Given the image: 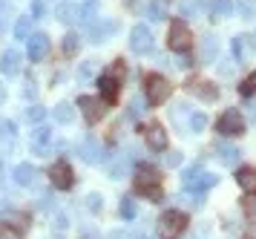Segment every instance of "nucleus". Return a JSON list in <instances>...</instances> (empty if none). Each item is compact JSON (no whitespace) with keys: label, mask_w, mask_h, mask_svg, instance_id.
I'll return each mask as SVG.
<instances>
[{"label":"nucleus","mask_w":256,"mask_h":239,"mask_svg":"<svg viewBox=\"0 0 256 239\" xmlns=\"http://www.w3.org/2000/svg\"><path fill=\"white\" fill-rule=\"evenodd\" d=\"M190 29L184 26V21H173L170 23V35H167V44H170V49H176V52H187V46H190Z\"/></svg>","instance_id":"423d86ee"},{"label":"nucleus","mask_w":256,"mask_h":239,"mask_svg":"<svg viewBox=\"0 0 256 239\" xmlns=\"http://www.w3.org/2000/svg\"><path fill=\"white\" fill-rule=\"evenodd\" d=\"M187 90L193 92L196 98H202V101H216V98H219V87L210 84V81H190Z\"/></svg>","instance_id":"9b49d317"},{"label":"nucleus","mask_w":256,"mask_h":239,"mask_svg":"<svg viewBox=\"0 0 256 239\" xmlns=\"http://www.w3.org/2000/svg\"><path fill=\"white\" fill-rule=\"evenodd\" d=\"M44 115H46V110H44V107H32V110L26 113V118H29V121H40Z\"/></svg>","instance_id":"ea45409f"},{"label":"nucleus","mask_w":256,"mask_h":239,"mask_svg":"<svg viewBox=\"0 0 256 239\" xmlns=\"http://www.w3.org/2000/svg\"><path fill=\"white\" fill-rule=\"evenodd\" d=\"M254 38H256V35H254ZM254 44H256V41H254Z\"/></svg>","instance_id":"de8ad7c7"},{"label":"nucleus","mask_w":256,"mask_h":239,"mask_svg":"<svg viewBox=\"0 0 256 239\" xmlns=\"http://www.w3.org/2000/svg\"><path fill=\"white\" fill-rule=\"evenodd\" d=\"M202 58H204V61H216V58H219V38H216V35H208V38L202 41Z\"/></svg>","instance_id":"5701e85b"},{"label":"nucleus","mask_w":256,"mask_h":239,"mask_svg":"<svg viewBox=\"0 0 256 239\" xmlns=\"http://www.w3.org/2000/svg\"><path fill=\"white\" fill-rule=\"evenodd\" d=\"M152 46H156V38H152L150 26H144V23L132 26V32H130V49L138 52V55H150Z\"/></svg>","instance_id":"7ed1b4c3"},{"label":"nucleus","mask_w":256,"mask_h":239,"mask_svg":"<svg viewBox=\"0 0 256 239\" xmlns=\"http://www.w3.org/2000/svg\"><path fill=\"white\" fill-rule=\"evenodd\" d=\"M164 164H167V167H178V164H182V153H167V156H164Z\"/></svg>","instance_id":"58836bf2"},{"label":"nucleus","mask_w":256,"mask_h":239,"mask_svg":"<svg viewBox=\"0 0 256 239\" xmlns=\"http://www.w3.org/2000/svg\"><path fill=\"white\" fill-rule=\"evenodd\" d=\"M236 182H239L242 190H256V170H254V167H239Z\"/></svg>","instance_id":"4be33fe9"},{"label":"nucleus","mask_w":256,"mask_h":239,"mask_svg":"<svg viewBox=\"0 0 256 239\" xmlns=\"http://www.w3.org/2000/svg\"><path fill=\"white\" fill-rule=\"evenodd\" d=\"M187 228V216L182 210H167L158 219V236L162 239H178Z\"/></svg>","instance_id":"f03ea898"},{"label":"nucleus","mask_w":256,"mask_h":239,"mask_svg":"<svg viewBox=\"0 0 256 239\" xmlns=\"http://www.w3.org/2000/svg\"><path fill=\"white\" fill-rule=\"evenodd\" d=\"M190 115H193V110H190L187 104H176L173 110H170V118H173L176 124H182V133L187 130V121H190Z\"/></svg>","instance_id":"b1692460"},{"label":"nucleus","mask_w":256,"mask_h":239,"mask_svg":"<svg viewBox=\"0 0 256 239\" xmlns=\"http://www.w3.org/2000/svg\"><path fill=\"white\" fill-rule=\"evenodd\" d=\"M121 216L124 219L138 216V207H136V199H132V196H121Z\"/></svg>","instance_id":"c756f323"},{"label":"nucleus","mask_w":256,"mask_h":239,"mask_svg":"<svg viewBox=\"0 0 256 239\" xmlns=\"http://www.w3.org/2000/svg\"><path fill=\"white\" fill-rule=\"evenodd\" d=\"M95 69H98V61H84L81 69H78V78H81V81H90V75H92Z\"/></svg>","instance_id":"72a5a7b5"},{"label":"nucleus","mask_w":256,"mask_h":239,"mask_svg":"<svg viewBox=\"0 0 256 239\" xmlns=\"http://www.w3.org/2000/svg\"><path fill=\"white\" fill-rule=\"evenodd\" d=\"M144 110H147L144 98H132V101H130V118H141V115H144Z\"/></svg>","instance_id":"473e14b6"},{"label":"nucleus","mask_w":256,"mask_h":239,"mask_svg":"<svg viewBox=\"0 0 256 239\" xmlns=\"http://www.w3.org/2000/svg\"><path fill=\"white\" fill-rule=\"evenodd\" d=\"M14 38H20V41L32 38V18H20V21L14 23Z\"/></svg>","instance_id":"7c9ffc66"},{"label":"nucleus","mask_w":256,"mask_h":239,"mask_svg":"<svg viewBox=\"0 0 256 239\" xmlns=\"http://www.w3.org/2000/svg\"><path fill=\"white\" fill-rule=\"evenodd\" d=\"M20 67H24V61H20V55H18L14 49L3 52V58H0V75H6V78H14V75L20 72Z\"/></svg>","instance_id":"4468645a"},{"label":"nucleus","mask_w":256,"mask_h":239,"mask_svg":"<svg viewBox=\"0 0 256 239\" xmlns=\"http://www.w3.org/2000/svg\"><path fill=\"white\" fill-rule=\"evenodd\" d=\"M78 107H81L84 118L90 121V124H95V121H101L106 113V104L101 101V98H92V95H81L78 98Z\"/></svg>","instance_id":"0eeeda50"},{"label":"nucleus","mask_w":256,"mask_h":239,"mask_svg":"<svg viewBox=\"0 0 256 239\" xmlns=\"http://www.w3.org/2000/svg\"><path fill=\"white\" fill-rule=\"evenodd\" d=\"M216 130H219L222 136H239V133H244L242 113H239V110H228V113L216 121Z\"/></svg>","instance_id":"39448f33"},{"label":"nucleus","mask_w":256,"mask_h":239,"mask_svg":"<svg viewBox=\"0 0 256 239\" xmlns=\"http://www.w3.org/2000/svg\"><path fill=\"white\" fill-rule=\"evenodd\" d=\"M64 52H66V55H75V52H78V35H66V38H64Z\"/></svg>","instance_id":"c9c22d12"},{"label":"nucleus","mask_w":256,"mask_h":239,"mask_svg":"<svg viewBox=\"0 0 256 239\" xmlns=\"http://www.w3.org/2000/svg\"><path fill=\"white\" fill-rule=\"evenodd\" d=\"M193 64H196V61H193V55H187V52H184L182 58H178V67H182V69H190Z\"/></svg>","instance_id":"79ce46f5"},{"label":"nucleus","mask_w":256,"mask_h":239,"mask_svg":"<svg viewBox=\"0 0 256 239\" xmlns=\"http://www.w3.org/2000/svg\"><path fill=\"white\" fill-rule=\"evenodd\" d=\"M222 75H233V69H236V64H222Z\"/></svg>","instance_id":"c03bdc74"},{"label":"nucleus","mask_w":256,"mask_h":239,"mask_svg":"<svg viewBox=\"0 0 256 239\" xmlns=\"http://www.w3.org/2000/svg\"><path fill=\"white\" fill-rule=\"evenodd\" d=\"M98 90H101V101L104 104H116V98H118V81L116 78L101 75L98 78Z\"/></svg>","instance_id":"dca6fc26"},{"label":"nucleus","mask_w":256,"mask_h":239,"mask_svg":"<svg viewBox=\"0 0 256 239\" xmlns=\"http://www.w3.org/2000/svg\"><path fill=\"white\" fill-rule=\"evenodd\" d=\"M49 182L55 184L58 190H70L72 182H75V176H72V167L66 161H55L52 167H49Z\"/></svg>","instance_id":"6e6552de"},{"label":"nucleus","mask_w":256,"mask_h":239,"mask_svg":"<svg viewBox=\"0 0 256 239\" xmlns=\"http://www.w3.org/2000/svg\"><path fill=\"white\" fill-rule=\"evenodd\" d=\"M0 239H3V225H0Z\"/></svg>","instance_id":"49530a36"},{"label":"nucleus","mask_w":256,"mask_h":239,"mask_svg":"<svg viewBox=\"0 0 256 239\" xmlns=\"http://www.w3.org/2000/svg\"><path fill=\"white\" fill-rule=\"evenodd\" d=\"M78 153H81L84 161H90V164H98V161H104V147H101V141H95L92 136H86L78 144Z\"/></svg>","instance_id":"1a4fd4ad"},{"label":"nucleus","mask_w":256,"mask_h":239,"mask_svg":"<svg viewBox=\"0 0 256 239\" xmlns=\"http://www.w3.org/2000/svg\"><path fill=\"white\" fill-rule=\"evenodd\" d=\"M49 141H52V130H46V127H40L35 136H32V150H35L38 156H46V147Z\"/></svg>","instance_id":"aec40b11"},{"label":"nucleus","mask_w":256,"mask_h":239,"mask_svg":"<svg viewBox=\"0 0 256 239\" xmlns=\"http://www.w3.org/2000/svg\"><path fill=\"white\" fill-rule=\"evenodd\" d=\"M170 92H173V84L167 78H162V75H150V78H147V101H150L152 107H158L162 101H167Z\"/></svg>","instance_id":"20e7f679"},{"label":"nucleus","mask_w":256,"mask_h":239,"mask_svg":"<svg viewBox=\"0 0 256 239\" xmlns=\"http://www.w3.org/2000/svg\"><path fill=\"white\" fill-rule=\"evenodd\" d=\"M46 52H49V38L46 35H32L29 44H26V55H29V61H44Z\"/></svg>","instance_id":"9d476101"},{"label":"nucleus","mask_w":256,"mask_h":239,"mask_svg":"<svg viewBox=\"0 0 256 239\" xmlns=\"http://www.w3.org/2000/svg\"><path fill=\"white\" fill-rule=\"evenodd\" d=\"M236 9H239V15L242 18H250L256 9V0H236Z\"/></svg>","instance_id":"f704fd0d"},{"label":"nucleus","mask_w":256,"mask_h":239,"mask_svg":"<svg viewBox=\"0 0 256 239\" xmlns=\"http://www.w3.org/2000/svg\"><path fill=\"white\" fill-rule=\"evenodd\" d=\"M14 182L32 184L35 182V167H32V164H18V167H14Z\"/></svg>","instance_id":"a878e982"},{"label":"nucleus","mask_w":256,"mask_h":239,"mask_svg":"<svg viewBox=\"0 0 256 239\" xmlns=\"http://www.w3.org/2000/svg\"><path fill=\"white\" fill-rule=\"evenodd\" d=\"M202 130H208V115L204 113H193L190 115V121H187V133H202Z\"/></svg>","instance_id":"c85d7f7f"},{"label":"nucleus","mask_w":256,"mask_h":239,"mask_svg":"<svg viewBox=\"0 0 256 239\" xmlns=\"http://www.w3.org/2000/svg\"><path fill=\"white\" fill-rule=\"evenodd\" d=\"M90 210H95V213L101 210V196H98V193H92V196H90Z\"/></svg>","instance_id":"37998d69"},{"label":"nucleus","mask_w":256,"mask_h":239,"mask_svg":"<svg viewBox=\"0 0 256 239\" xmlns=\"http://www.w3.org/2000/svg\"><path fill=\"white\" fill-rule=\"evenodd\" d=\"M250 49H254V38L250 35H236L233 38V58H236V64H244V58L250 55Z\"/></svg>","instance_id":"2eb2a0df"},{"label":"nucleus","mask_w":256,"mask_h":239,"mask_svg":"<svg viewBox=\"0 0 256 239\" xmlns=\"http://www.w3.org/2000/svg\"><path fill=\"white\" fill-rule=\"evenodd\" d=\"M216 182H219V176H213V173H198V176H196V179H193L190 184H187L184 190H190V193L202 196L204 190H208V187H213Z\"/></svg>","instance_id":"a211bd4d"},{"label":"nucleus","mask_w":256,"mask_h":239,"mask_svg":"<svg viewBox=\"0 0 256 239\" xmlns=\"http://www.w3.org/2000/svg\"><path fill=\"white\" fill-rule=\"evenodd\" d=\"M118 29V23L112 21H98V18H92V23H90V41H95V44H101V41H106L110 35Z\"/></svg>","instance_id":"ddd939ff"},{"label":"nucleus","mask_w":256,"mask_h":239,"mask_svg":"<svg viewBox=\"0 0 256 239\" xmlns=\"http://www.w3.org/2000/svg\"><path fill=\"white\" fill-rule=\"evenodd\" d=\"M144 133H147V144H150V150H158V153H162V150L167 147V133H164L162 124H150Z\"/></svg>","instance_id":"f3484780"},{"label":"nucleus","mask_w":256,"mask_h":239,"mask_svg":"<svg viewBox=\"0 0 256 239\" xmlns=\"http://www.w3.org/2000/svg\"><path fill=\"white\" fill-rule=\"evenodd\" d=\"M147 15H150L152 21H162V18H164V3H158V0H152L150 6H147Z\"/></svg>","instance_id":"e433bc0d"},{"label":"nucleus","mask_w":256,"mask_h":239,"mask_svg":"<svg viewBox=\"0 0 256 239\" xmlns=\"http://www.w3.org/2000/svg\"><path fill=\"white\" fill-rule=\"evenodd\" d=\"M198 173H202V167H198V164H190V167H187V170L182 173V184H184V187H187V184L193 182V179H196Z\"/></svg>","instance_id":"4c0bfd02"},{"label":"nucleus","mask_w":256,"mask_h":239,"mask_svg":"<svg viewBox=\"0 0 256 239\" xmlns=\"http://www.w3.org/2000/svg\"><path fill=\"white\" fill-rule=\"evenodd\" d=\"M239 92H242L244 98H250V95H254V92H256V72H254V75H248V78L239 84Z\"/></svg>","instance_id":"2f4dec72"},{"label":"nucleus","mask_w":256,"mask_h":239,"mask_svg":"<svg viewBox=\"0 0 256 239\" xmlns=\"http://www.w3.org/2000/svg\"><path fill=\"white\" fill-rule=\"evenodd\" d=\"M124 3H127V6H136V0H124Z\"/></svg>","instance_id":"a18cd8bd"},{"label":"nucleus","mask_w":256,"mask_h":239,"mask_svg":"<svg viewBox=\"0 0 256 239\" xmlns=\"http://www.w3.org/2000/svg\"><path fill=\"white\" fill-rule=\"evenodd\" d=\"M55 15H58L60 23H78V21H84L81 6H78V3H70V0H60L58 6H55Z\"/></svg>","instance_id":"f8f14e48"},{"label":"nucleus","mask_w":256,"mask_h":239,"mask_svg":"<svg viewBox=\"0 0 256 239\" xmlns=\"http://www.w3.org/2000/svg\"><path fill=\"white\" fill-rule=\"evenodd\" d=\"M193 239H196V236H193Z\"/></svg>","instance_id":"09e8293b"},{"label":"nucleus","mask_w":256,"mask_h":239,"mask_svg":"<svg viewBox=\"0 0 256 239\" xmlns=\"http://www.w3.org/2000/svg\"><path fill=\"white\" fill-rule=\"evenodd\" d=\"M136 193L144 196V199H150V202H162L164 199V190H162V176L156 167L150 164H138V170H136Z\"/></svg>","instance_id":"f257e3e1"},{"label":"nucleus","mask_w":256,"mask_h":239,"mask_svg":"<svg viewBox=\"0 0 256 239\" xmlns=\"http://www.w3.org/2000/svg\"><path fill=\"white\" fill-rule=\"evenodd\" d=\"M106 75H110V78H116V81H121V78H124V64H112Z\"/></svg>","instance_id":"a19ab883"},{"label":"nucleus","mask_w":256,"mask_h":239,"mask_svg":"<svg viewBox=\"0 0 256 239\" xmlns=\"http://www.w3.org/2000/svg\"><path fill=\"white\" fill-rule=\"evenodd\" d=\"M127 173H130V161L124 159V156H118V159L112 161V164H110V176H112L116 182H118V179H124Z\"/></svg>","instance_id":"cd10ccee"},{"label":"nucleus","mask_w":256,"mask_h":239,"mask_svg":"<svg viewBox=\"0 0 256 239\" xmlns=\"http://www.w3.org/2000/svg\"><path fill=\"white\" fill-rule=\"evenodd\" d=\"M52 115H55L58 124H72V118H75V107L64 101V104H58V107L52 110Z\"/></svg>","instance_id":"393cba45"},{"label":"nucleus","mask_w":256,"mask_h":239,"mask_svg":"<svg viewBox=\"0 0 256 239\" xmlns=\"http://www.w3.org/2000/svg\"><path fill=\"white\" fill-rule=\"evenodd\" d=\"M216 156H219L222 164H236L239 156H242V150L233 147V144H228V141H219V144H216Z\"/></svg>","instance_id":"6ab92c4d"},{"label":"nucleus","mask_w":256,"mask_h":239,"mask_svg":"<svg viewBox=\"0 0 256 239\" xmlns=\"http://www.w3.org/2000/svg\"><path fill=\"white\" fill-rule=\"evenodd\" d=\"M202 12H204V0H182L184 18H202Z\"/></svg>","instance_id":"bb28decb"},{"label":"nucleus","mask_w":256,"mask_h":239,"mask_svg":"<svg viewBox=\"0 0 256 239\" xmlns=\"http://www.w3.org/2000/svg\"><path fill=\"white\" fill-rule=\"evenodd\" d=\"M204 9H210V15L219 21V18H224V15L233 12V0H210V3H204Z\"/></svg>","instance_id":"412c9836"}]
</instances>
